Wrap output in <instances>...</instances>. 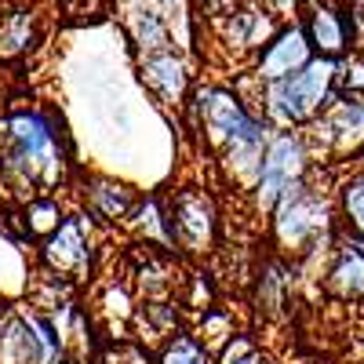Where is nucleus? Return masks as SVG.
I'll use <instances>...</instances> for the list:
<instances>
[{
	"label": "nucleus",
	"instance_id": "1",
	"mask_svg": "<svg viewBox=\"0 0 364 364\" xmlns=\"http://www.w3.org/2000/svg\"><path fill=\"white\" fill-rule=\"evenodd\" d=\"M331 84H336V63L317 55L314 63L302 66L299 73L269 84V109L281 120H306L328 99Z\"/></svg>",
	"mask_w": 364,
	"mask_h": 364
},
{
	"label": "nucleus",
	"instance_id": "2",
	"mask_svg": "<svg viewBox=\"0 0 364 364\" xmlns=\"http://www.w3.org/2000/svg\"><path fill=\"white\" fill-rule=\"evenodd\" d=\"M204 117H208V128L233 146L240 168L248 171L255 164V157H259V146H262L259 124L237 106V99L226 95V91H208L204 95Z\"/></svg>",
	"mask_w": 364,
	"mask_h": 364
},
{
	"label": "nucleus",
	"instance_id": "3",
	"mask_svg": "<svg viewBox=\"0 0 364 364\" xmlns=\"http://www.w3.org/2000/svg\"><path fill=\"white\" fill-rule=\"evenodd\" d=\"M353 15L328 4V0H306L302 8V33L321 58H336L353 44Z\"/></svg>",
	"mask_w": 364,
	"mask_h": 364
},
{
	"label": "nucleus",
	"instance_id": "4",
	"mask_svg": "<svg viewBox=\"0 0 364 364\" xmlns=\"http://www.w3.org/2000/svg\"><path fill=\"white\" fill-rule=\"evenodd\" d=\"M310 63H314V48H310L306 33H302V26H288V29H277V37L266 44V51L259 58V73L266 80H284Z\"/></svg>",
	"mask_w": 364,
	"mask_h": 364
},
{
	"label": "nucleus",
	"instance_id": "5",
	"mask_svg": "<svg viewBox=\"0 0 364 364\" xmlns=\"http://www.w3.org/2000/svg\"><path fill=\"white\" fill-rule=\"evenodd\" d=\"M11 139H15V157L37 175V168L51 178L58 161H55V142L51 132L44 128L41 117H15L11 120Z\"/></svg>",
	"mask_w": 364,
	"mask_h": 364
},
{
	"label": "nucleus",
	"instance_id": "6",
	"mask_svg": "<svg viewBox=\"0 0 364 364\" xmlns=\"http://www.w3.org/2000/svg\"><path fill=\"white\" fill-rule=\"evenodd\" d=\"M299 142H291V139H277L273 142V149H269V157L262 161V182H259V193H262V204H273L277 200V193L281 190H288L291 186V178L299 175Z\"/></svg>",
	"mask_w": 364,
	"mask_h": 364
},
{
	"label": "nucleus",
	"instance_id": "7",
	"mask_svg": "<svg viewBox=\"0 0 364 364\" xmlns=\"http://www.w3.org/2000/svg\"><path fill=\"white\" fill-rule=\"evenodd\" d=\"M226 26H230V33L237 44H245V48H255V44H269L273 37H277V29H273V18L255 8V4H240L226 15Z\"/></svg>",
	"mask_w": 364,
	"mask_h": 364
},
{
	"label": "nucleus",
	"instance_id": "8",
	"mask_svg": "<svg viewBox=\"0 0 364 364\" xmlns=\"http://www.w3.org/2000/svg\"><path fill=\"white\" fill-rule=\"evenodd\" d=\"M321 223H324V204H317L310 197H291L281 211V237L295 245L306 233H314Z\"/></svg>",
	"mask_w": 364,
	"mask_h": 364
},
{
	"label": "nucleus",
	"instance_id": "9",
	"mask_svg": "<svg viewBox=\"0 0 364 364\" xmlns=\"http://www.w3.org/2000/svg\"><path fill=\"white\" fill-rule=\"evenodd\" d=\"M33 33H37V18H33L29 8L4 11L0 15V58L22 55L29 44H33Z\"/></svg>",
	"mask_w": 364,
	"mask_h": 364
},
{
	"label": "nucleus",
	"instance_id": "10",
	"mask_svg": "<svg viewBox=\"0 0 364 364\" xmlns=\"http://www.w3.org/2000/svg\"><path fill=\"white\" fill-rule=\"evenodd\" d=\"M142 77L154 84L161 95H168V99L182 95V87H186V70H182V63L171 51H154V55H149L146 66H142Z\"/></svg>",
	"mask_w": 364,
	"mask_h": 364
},
{
	"label": "nucleus",
	"instance_id": "11",
	"mask_svg": "<svg viewBox=\"0 0 364 364\" xmlns=\"http://www.w3.org/2000/svg\"><path fill=\"white\" fill-rule=\"evenodd\" d=\"M132 33H135L139 48H146L149 55L168 48V26H164V18H161L157 11H135V18H132Z\"/></svg>",
	"mask_w": 364,
	"mask_h": 364
},
{
	"label": "nucleus",
	"instance_id": "12",
	"mask_svg": "<svg viewBox=\"0 0 364 364\" xmlns=\"http://www.w3.org/2000/svg\"><path fill=\"white\" fill-rule=\"evenodd\" d=\"M178 226L186 230V237L190 240H200V237H208V200H200V197H182L178 200Z\"/></svg>",
	"mask_w": 364,
	"mask_h": 364
},
{
	"label": "nucleus",
	"instance_id": "13",
	"mask_svg": "<svg viewBox=\"0 0 364 364\" xmlns=\"http://www.w3.org/2000/svg\"><path fill=\"white\" fill-rule=\"evenodd\" d=\"M331 277H336L331 284H336L343 295H357V291H364V255L353 248V252L343 259V266L331 273Z\"/></svg>",
	"mask_w": 364,
	"mask_h": 364
},
{
	"label": "nucleus",
	"instance_id": "14",
	"mask_svg": "<svg viewBox=\"0 0 364 364\" xmlns=\"http://www.w3.org/2000/svg\"><path fill=\"white\" fill-rule=\"evenodd\" d=\"M336 84L343 95H360L364 91V55L360 51H350L336 66Z\"/></svg>",
	"mask_w": 364,
	"mask_h": 364
},
{
	"label": "nucleus",
	"instance_id": "15",
	"mask_svg": "<svg viewBox=\"0 0 364 364\" xmlns=\"http://www.w3.org/2000/svg\"><path fill=\"white\" fill-rule=\"evenodd\" d=\"M51 259L58 266H70V262H84V252H80V230L70 223L63 226V233L55 237V245H51Z\"/></svg>",
	"mask_w": 364,
	"mask_h": 364
},
{
	"label": "nucleus",
	"instance_id": "16",
	"mask_svg": "<svg viewBox=\"0 0 364 364\" xmlns=\"http://www.w3.org/2000/svg\"><path fill=\"white\" fill-rule=\"evenodd\" d=\"M164 364H208V360H204V353H200L193 343H186V339H182V343H175V346L168 350Z\"/></svg>",
	"mask_w": 364,
	"mask_h": 364
},
{
	"label": "nucleus",
	"instance_id": "17",
	"mask_svg": "<svg viewBox=\"0 0 364 364\" xmlns=\"http://www.w3.org/2000/svg\"><path fill=\"white\" fill-rule=\"evenodd\" d=\"M346 211H350L353 226L364 233V182H353V186L346 190Z\"/></svg>",
	"mask_w": 364,
	"mask_h": 364
},
{
	"label": "nucleus",
	"instance_id": "18",
	"mask_svg": "<svg viewBox=\"0 0 364 364\" xmlns=\"http://www.w3.org/2000/svg\"><path fill=\"white\" fill-rule=\"evenodd\" d=\"M226 364H262V360H259V353H255L245 339H237L233 350L226 353Z\"/></svg>",
	"mask_w": 364,
	"mask_h": 364
},
{
	"label": "nucleus",
	"instance_id": "19",
	"mask_svg": "<svg viewBox=\"0 0 364 364\" xmlns=\"http://www.w3.org/2000/svg\"><path fill=\"white\" fill-rule=\"evenodd\" d=\"M161 4H164V8H182L186 0H161Z\"/></svg>",
	"mask_w": 364,
	"mask_h": 364
},
{
	"label": "nucleus",
	"instance_id": "20",
	"mask_svg": "<svg viewBox=\"0 0 364 364\" xmlns=\"http://www.w3.org/2000/svg\"><path fill=\"white\" fill-rule=\"evenodd\" d=\"M353 26H364V8H360V15H353Z\"/></svg>",
	"mask_w": 364,
	"mask_h": 364
},
{
	"label": "nucleus",
	"instance_id": "21",
	"mask_svg": "<svg viewBox=\"0 0 364 364\" xmlns=\"http://www.w3.org/2000/svg\"><path fill=\"white\" fill-rule=\"evenodd\" d=\"M219 4V0H204V8H215Z\"/></svg>",
	"mask_w": 364,
	"mask_h": 364
},
{
	"label": "nucleus",
	"instance_id": "22",
	"mask_svg": "<svg viewBox=\"0 0 364 364\" xmlns=\"http://www.w3.org/2000/svg\"><path fill=\"white\" fill-rule=\"evenodd\" d=\"M357 252H360V255H364V245H357Z\"/></svg>",
	"mask_w": 364,
	"mask_h": 364
}]
</instances>
